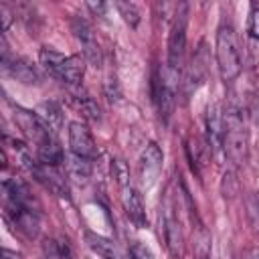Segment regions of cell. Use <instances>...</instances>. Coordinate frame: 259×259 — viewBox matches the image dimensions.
I'll return each instance as SVG.
<instances>
[{"mask_svg":"<svg viewBox=\"0 0 259 259\" xmlns=\"http://www.w3.org/2000/svg\"><path fill=\"white\" fill-rule=\"evenodd\" d=\"M214 55L217 65L223 81H235L241 73V53L235 28L229 20H223L217 30V42H214Z\"/></svg>","mask_w":259,"mask_h":259,"instance_id":"cell-1","label":"cell"},{"mask_svg":"<svg viewBox=\"0 0 259 259\" xmlns=\"http://www.w3.org/2000/svg\"><path fill=\"white\" fill-rule=\"evenodd\" d=\"M247 127L241 115V109L235 105H229L225 109V138H223V150L225 156L235 164H243L247 160Z\"/></svg>","mask_w":259,"mask_h":259,"instance_id":"cell-2","label":"cell"},{"mask_svg":"<svg viewBox=\"0 0 259 259\" xmlns=\"http://www.w3.org/2000/svg\"><path fill=\"white\" fill-rule=\"evenodd\" d=\"M40 65L59 81L67 85H79L83 75H85V59L73 57V55H63L55 49L42 47L40 53Z\"/></svg>","mask_w":259,"mask_h":259,"instance_id":"cell-3","label":"cell"},{"mask_svg":"<svg viewBox=\"0 0 259 259\" xmlns=\"http://www.w3.org/2000/svg\"><path fill=\"white\" fill-rule=\"evenodd\" d=\"M186 22H188V6L180 4L176 8L168 34V71L172 73H178L182 67V59L186 51Z\"/></svg>","mask_w":259,"mask_h":259,"instance_id":"cell-4","label":"cell"},{"mask_svg":"<svg viewBox=\"0 0 259 259\" xmlns=\"http://www.w3.org/2000/svg\"><path fill=\"white\" fill-rule=\"evenodd\" d=\"M162 227H164V241H166V247H168L170 255L174 259H182V255H184V235H182L180 221L174 214V204H172L170 196L166 198V210H164Z\"/></svg>","mask_w":259,"mask_h":259,"instance_id":"cell-5","label":"cell"},{"mask_svg":"<svg viewBox=\"0 0 259 259\" xmlns=\"http://www.w3.org/2000/svg\"><path fill=\"white\" fill-rule=\"evenodd\" d=\"M73 34L81 47L85 63H89L91 67H101V49H99V42H97L93 28L85 20L75 18L73 20Z\"/></svg>","mask_w":259,"mask_h":259,"instance_id":"cell-6","label":"cell"},{"mask_svg":"<svg viewBox=\"0 0 259 259\" xmlns=\"http://www.w3.org/2000/svg\"><path fill=\"white\" fill-rule=\"evenodd\" d=\"M69 148H71V154H75L79 158L93 160L97 156V146H95L93 134L81 121L69 123Z\"/></svg>","mask_w":259,"mask_h":259,"instance_id":"cell-7","label":"cell"},{"mask_svg":"<svg viewBox=\"0 0 259 259\" xmlns=\"http://www.w3.org/2000/svg\"><path fill=\"white\" fill-rule=\"evenodd\" d=\"M162 160H164L162 150L154 142H150L140 156V178H142L144 186L150 188L156 182V178L160 176V170H162Z\"/></svg>","mask_w":259,"mask_h":259,"instance_id":"cell-8","label":"cell"},{"mask_svg":"<svg viewBox=\"0 0 259 259\" xmlns=\"http://www.w3.org/2000/svg\"><path fill=\"white\" fill-rule=\"evenodd\" d=\"M34 178L38 182H42L51 192H55L57 196L69 198V186H67V178L61 172V166H47V164H36V168L32 170Z\"/></svg>","mask_w":259,"mask_h":259,"instance_id":"cell-9","label":"cell"},{"mask_svg":"<svg viewBox=\"0 0 259 259\" xmlns=\"http://www.w3.org/2000/svg\"><path fill=\"white\" fill-rule=\"evenodd\" d=\"M121 204H123V210H125L127 219L138 229H144L148 225V217H146V208H144L142 196L134 186L123 184V188H121Z\"/></svg>","mask_w":259,"mask_h":259,"instance_id":"cell-10","label":"cell"},{"mask_svg":"<svg viewBox=\"0 0 259 259\" xmlns=\"http://www.w3.org/2000/svg\"><path fill=\"white\" fill-rule=\"evenodd\" d=\"M6 214L12 221V225L18 231H22L26 237H34L38 233V212L28 210L18 204H12V202H6Z\"/></svg>","mask_w":259,"mask_h":259,"instance_id":"cell-11","label":"cell"},{"mask_svg":"<svg viewBox=\"0 0 259 259\" xmlns=\"http://www.w3.org/2000/svg\"><path fill=\"white\" fill-rule=\"evenodd\" d=\"M206 136H208V146L212 150L223 148V138H225V111L221 103H212L206 109Z\"/></svg>","mask_w":259,"mask_h":259,"instance_id":"cell-12","label":"cell"},{"mask_svg":"<svg viewBox=\"0 0 259 259\" xmlns=\"http://www.w3.org/2000/svg\"><path fill=\"white\" fill-rule=\"evenodd\" d=\"M204 77H206V51H204V45H200V49L192 57V63H190L186 79H184V85L188 87L186 91L190 93L192 89H196L204 81Z\"/></svg>","mask_w":259,"mask_h":259,"instance_id":"cell-13","label":"cell"},{"mask_svg":"<svg viewBox=\"0 0 259 259\" xmlns=\"http://www.w3.org/2000/svg\"><path fill=\"white\" fill-rule=\"evenodd\" d=\"M8 71L12 73V77H16L24 85H38L42 81V75H40L38 67L32 65L30 61H26V59H14L8 65Z\"/></svg>","mask_w":259,"mask_h":259,"instance_id":"cell-14","label":"cell"},{"mask_svg":"<svg viewBox=\"0 0 259 259\" xmlns=\"http://www.w3.org/2000/svg\"><path fill=\"white\" fill-rule=\"evenodd\" d=\"M36 158L40 164H47V166H61L65 162V154L59 142L55 140V136H49L45 142L36 146Z\"/></svg>","mask_w":259,"mask_h":259,"instance_id":"cell-15","label":"cell"},{"mask_svg":"<svg viewBox=\"0 0 259 259\" xmlns=\"http://www.w3.org/2000/svg\"><path fill=\"white\" fill-rule=\"evenodd\" d=\"M34 113L38 115V119L53 134H57L61 130V125H63V113H61V107L55 101H42V103H38V107H36Z\"/></svg>","mask_w":259,"mask_h":259,"instance_id":"cell-16","label":"cell"},{"mask_svg":"<svg viewBox=\"0 0 259 259\" xmlns=\"http://www.w3.org/2000/svg\"><path fill=\"white\" fill-rule=\"evenodd\" d=\"M73 103H75V107H77L87 119H91V121H99V119H101V109H99V105H97L95 99H93L91 95H87L85 91H75V93H73Z\"/></svg>","mask_w":259,"mask_h":259,"instance_id":"cell-17","label":"cell"},{"mask_svg":"<svg viewBox=\"0 0 259 259\" xmlns=\"http://www.w3.org/2000/svg\"><path fill=\"white\" fill-rule=\"evenodd\" d=\"M85 237H87L89 247H91L99 257H103V259H117L115 247H113V243H111L109 239H105V237H101V235H95V233H87Z\"/></svg>","mask_w":259,"mask_h":259,"instance_id":"cell-18","label":"cell"},{"mask_svg":"<svg viewBox=\"0 0 259 259\" xmlns=\"http://www.w3.org/2000/svg\"><path fill=\"white\" fill-rule=\"evenodd\" d=\"M42 249H45V257L47 259H73V249H71L67 239L65 241L63 239L61 241H55V239L45 241Z\"/></svg>","mask_w":259,"mask_h":259,"instance_id":"cell-19","label":"cell"},{"mask_svg":"<svg viewBox=\"0 0 259 259\" xmlns=\"http://www.w3.org/2000/svg\"><path fill=\"white\" fill-rule=\"evenodd\" d=\"M69 172H71V176H73L75 180L85 182V180L91 176V160L79 158V156L73 154L71 160H69Z\"/></svg>","mask_w":259,"mask_h":259,"instance_id":"cell-20","label":"cell"},{"mask_svg":"<svg viewBox=\"0 0 259 259\" xmlns=\"http://www.w3.org/2000/svg\"><path fill=\"white\" fill-rule=\"evenodd\" d=\"M115 8H117V12L121 14V18L132 28H136L140 24V10H138V6L134 2H115Z\"/></svg>","mask_w":259,"mask_h":259,"instance_id":"cell-21","label":"cell"},{"mask_svg":"<svg viewBox=\"0 0 259 259\" xmlns=\"http://www.w3.org/2000/svg\"><path fill=\"white\" fill-rule=\"evenodd\" d=\"M247 32L249 38L253 42H259V6L251 4V12H249V22H247Z\"/></svg>","mask_w":259,"mask_h":259,"instance_id":"cell-22","label":"cell"},{"mask_svg":"<svg viewBox=\"0 0 259 259\" xmlns=\"http://www.w3.org/2000/svg\"><path fill=\"white\" fill-rule=\"evenodd\" d=\"M130 255H132V259H154L152 249H150L146 243H142V241H134V243H132Z\"/></svg>","mask_w":259,"mask_h":259,"instance_id":"cell-23","label":"cell"},{"mask_svg":"<svg viewBox=\"0 0 259 259\" xmlns=\"http://www.w3.org/2000/svg\"><path fill=\"white\" fill-rule=\"evenodd\" d=\"M249 221H251V225H253L255 233L259 235V206H257L255 202H251V204H249Z\"/></svg>","mask_w":259,"mask_h":259,"instance_id":"cell-24","label":"cell"},{"mask_svg":"<svg viewBox=\"0 0 259 259\" xmlns=\"http://www.w3.org/2000/svg\"><path fill=\"white\" fill-rule=\"evenodd\" d=\"M0 16H2V30H6L8 26H10V20H12V14H10V10L4 6V4H0Z\"/></svg>","mask_w":259,"mask_h":259,"instance_id":"cell-25","label":"cell"},{"mask_svg":"<svg viewBox=\"0 0 259 259\" xmlns=\"http://www.w3.org/2000/svg\"><path fill=\"white\" fill-rule=\"evenodd\" d=\"M87 6H89V8H91V10H93V12L97 14V16H105V10H107V4H103V2H97V4H95V2H89Z\"/></svg>","mask_w":259,"mask_h":259,"instance_id":"cell-26","label":"cell"},{"mask_svg":"<svg viewBox=\"0 0 259 259\" xmlns=\"http://www.w3.org/2000/svg\"><path fill=\"white\" fill-rule=\"evenodd\" d=\"M241 259H259V247L245 249V251L241 253Z\"/></svg>","mask_w":259,"mask_h":259,"instance_id":"cell-27","label":"cell"},{"mask_svg":"<svg viewBox=\"0 0 259 259\" xmlns=\"http://www.w3.org/2000/svg\"><path fill=\"white\" fill-rule=\"evenodd\" d=\"M2 259H20V255L16 251H10V249H2Z\"/></svg>","mask_w":259,"mask_h":259,"instance_id":"cell-28","label":"cell"},{"mask_svg":"<svg viewBox=\"0 0 259 259\" xmlns=\"http://www.w3.org/2000/svg\"><path fill=\"white\" fill-rule=\"evenodd\" d=\"M253 202H255V204H257V206H259V190H257V192H255V198H253Z\"/></svg>","mask_w":259,"mask_h":259,"instance_id":"cell-29","label":"cell"}]
</instances>
